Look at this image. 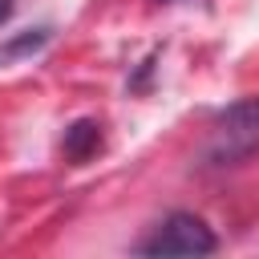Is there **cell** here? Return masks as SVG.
<instances>
[{"instance_id": "1", "label": "cell", "mask_w": 259, "mask_h": 259, "mask_svg": "<svg viewBox=\"0 0 259 259\" xmlns=\"http://www.w3.org/2000/svg\"><path fill=\"white\" fill-rule=\"evenodd\" d=\"M251 154H259V93L227 105L210 121L202 150H198V158L206 166H239Z\"/></svg>"}, {"instance_id": "2", "label": "cell", "mask_w": 259, "mask_h": 259, "mask_svg": "<svg viewBox=\"0 0 259 259\" xmlns=\"http://www.w3.org/2000/svg\"><path fill=\"white\" fill-rule=\"evenodd\" d=\"M219 243H214V231L190 214V210H174L166 214L134 251L138 255H210Z\"/></svg>"}, {"instance_id": "3", "label": "cell", "mask_w": 259, "mask_h": 259, "mask_svg": "<svg viewBox=\"0 0 259 259\" xmlns=\"http://www.w3.org/2000/svg\"><path fill=\"white\" fill-rule=\"evenodd\" d=\"M93 146H97V125H93V121H77V125L65 134V154L77 158V162H81Z\"/></svg>"}, {"instance_id": "4", "label": "cell", "mask_w": 259, "mask_h": 259, "mask_svg": "<svg viewBox=\"0 0 259 259\" xmlns=\"http://www.w3.org/2000/svg\"><path fill=\"white\" fill-rule=\"evenodd\" d=\"M4 16H8V0H0V20H4Z\"/></svg>"}]
</instances>
